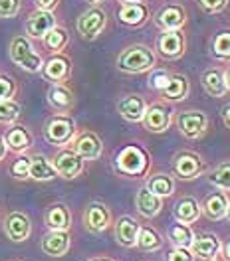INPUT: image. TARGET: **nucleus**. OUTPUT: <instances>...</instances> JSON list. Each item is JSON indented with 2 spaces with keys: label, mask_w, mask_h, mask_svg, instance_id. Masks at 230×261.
<instances>
[{
  "label": "nucleus",
  "mask_w": 230,
  "mask_h": 261,
  "mask_svg": "<svg viewBox=\"0 0 230 261\" xmlns=\"http://www.w3.org/2000/svg\"><path fill=\"white\" fill-rule=\"evenodd\" d=\"M85 2H87V4H91V6H96V4L101 2V0H85Z\"/></svg>",
  "instance_id": "52"
},
{
  "label": "nucleus",
  "mask_w": 230,
  "mask_h": 261,
  "mask_svg": "<svg viewBox=\"0 0 230 261\" xmlns=\"http://www.w3.org/2000/svg\"><path fill=\"white\" fill-rule=\"evenodd\" d=\"M48 103L60 113H66L74 105V93L62 83H54L48 89Z\"/></svg>",
  "instance_id": "27"
},
{
  "label": "nucleus",
  "mask_w": 230,
  "mask_h": 261,
  "mask_svg": "<svg viewBox=\"0 0 230 261\" xmlns=\"http://www.w3.org/2000/svg\"><path fill=\"white\" fill-rule=\"evenodd\" d=\"M58 2L60 0H36V6H38V10H54L56 6H58Z\"/></svg>",
  "instance_id": "44"
},
{
  "label": "nucleus",
  "mask_w": 230,
  "mask_h": 261,
  "mask_svg": "<svg viewBox=\"0 0 230 261\" xmlns=\"http://www.w3.org/2000/svg\"><path fill=\"white\" fill-rule=\"evenodd\" d=\"M224 83H226V89L230 91V65L226 67V71H224Z\"/></svg>",
  "instance_id": "48"
},
{
  "label": "nucleus",
  "mask_w": 230,
  "mask_h": 261,
  "mask_svg": "<svg viewBox=\"0 0 230 261\" xmlns=\"http://www.w3.org/2000/svg\"><path fill=\"white\" fill-rule=\"evenodd\" d=\"M4 231L12 242H26L32 233V224L30 218L24 212H10L4 220Z\"/></svg>",
  "instance_id": "13"
},
{
  "label": "nucleus",
  "mask_w": 230,
  "mask_h": 261,
  "mask_svg": "<svg viewBox=\"0 0 230 261\" xmlns=\"http://www.w3.org/2000/svg\"><path fill=\"white\" fill-rule=\"evenodd\" d=\"M56 26V18L50 10H38L26 20V34L30 38H44Z\"/></svg>",
  "instance_id": "21"
},
{
  "label": "nucleus",
  "mask_w": 230,
  "mask_h": 261,
  "mask_svg": "<svg viewBox=\"0 0 230 261\" xmlns=\"http://www.w3.org/2000/svg\"><path fill=\"white\" fill-rule=\"evenodd\" d=\"M72 145H74L72 148L82 156L83 161H96L103 152V143L94 130H82L80 135L74 137Z\"/></svg>",
  "instance_id": "12"
},
{
  "label": "nucleus",
  "mask_w": 230,
  "mask_h": 261,
  "mask_svg": "<svg viewBox=\"0 0 230 261\" xmlns=\"http://www.w3.org/2000/svg\"><path fill=\"white\" fill-rule=\"evenodd\" d=\"M6 150H8V147H6V143H4V139L0 137V161L6 156Z\"/></svg>",
  "instance_id": "47"
},
{
  "label": "nucleus",
  "mask_w": 230,
  "mask_h": 261,
  "mask_svg": "<svg viewBox=\"0 0 230 261\" xmlns=\"http://www.w3.org/2000/svg\"><path fill=\"white\" fill-rule=\"evenodd\" d=\"M222 244L214 233H200L195 236V242L191 245L193 255L200 261H216V257L220 255Z\"/></svg>",
  "instance_id": "14"
},
{
  "label": "nucleus",
  "mask_w": 230,
  "mask_h": 261,
  "mask_svg": "<svg viewBox=\"0 0 230 261\" xmlns=\"http://www.w3.org/2000/svg\"><path fill=\"white\" fill-rule=\"evenodd\" d=\"M224 218L230 222V198H228V206H226V216H224Z\"/></svg>",
  "instance_id": "51"
},
{
  "label": "nucleus",
  "mask_w": 230,
  "mask_h": 261,
  "mask_svg": "<svg viewBox=\"0 0 230 261\" xmlns=\"http://www.w3.org/2000/svg\"><path fill=\"white\" fill-rule=\"evenodd\" d=\"M20 12V0H0V18H12Z\"/></svg>",
  "instance_id": "41"
},
{
  "label": "nucleus",
  "mask_w": 230,
  "mask_h": 261,
  "mask_svg": "<svg viewBox=\"0 0 230 261\" xmlns=\"http://www.w3.org/2000/svg\"><path fill=\"white\" fill-rule=\"evenodd\" d=\"M167 236H169V242L175 245V247L191 249V245L195 242V231L191 229L189 224H181V222L171 224L169 229H167Z\"/></svg>",
  "instance_id": "29"
},
{
  "label": "nucleus",
  "mask_w": 230,
  "mask_h": 261,
  "mask_svg": "<svg viewBox=\"0 0 230 261\" xmlns=\"http://www.w3.org/2000/svg\"><path fill=\"white\" fill-rule=\"evenodd\" d=\"M228 0H198V6L209 12V14H216V12H222L226 8Z\"/></svg>",
  "instance_id": "42"
},
{
  "label": "nucleus",
  "mask_w": 230,
  "mask_h": 261,
  "mask_svg": "<svg viewBox=\"0 0 230 261\" xmlns=\"http://www.w3.org/2000/svg\"><path fill=\"white\" fill-rule=\"evenodd\" d=\"M147 188L153 194L159 196V198H169V196L175 192V178L169 176V174H165V172L153 174L147 180Z\"/></svg>",
  "instance_id": "33"
},
{
  "label": "nucleus",
  "mask_w": 230,
  "mask_h": 261,
  "mask_svg": "<svg viewBox=\"0 0 230 261\" xmlns=\"http://www.w3.org/2000/svg\"><path fill=\"white\" fill-rule=\"evenodd\" d=\"M200 214H202V208H200L197 198H193V196H182L173 206V216L181 224H189V226L195 224L200 218Z\"/></svg>",
  "instance_id": "19"
},
{
  "label": "nucleus",
  "mask_w": 230,
  "mask_h": 261,
  "mask_svg": "<svg viewBox=\"0 0 230 261\" xmlns=\"http://www.w3.org/2000/svg\"><path fill=\"white\" fill-rule=\"evenodd\" d=\"M187 48V40L181 30H163L157 38V51L165 60H179Z\"/></svg>",
  "instance_id": "8"
},
{
  "label": "nucleus",
  "mask_w": 230,
  "mask_h": 261,
  "mask_svg": "<svg viewBox=\"0 0 230 261\" xmlns=\"http://www.w3.org/2000/svg\"><path fill=\"white\" fill-rule=\"evenodd\" d=\"M171 119H173V111L169 105L165 103H153L145 109V115L141 119L143 127L149 133H165L171 125Z\"/></svg>",
  "instance_id": "10"
},
{
  "label": "nucleus",
  "mask_w": 230,
  "mask_h": 261,
  "mask_svg": "<svg viewBox=\"0 0 230 261\" xmlns=\"http://www.w3.org/2000/svg\"><path fill=\"white\" fill-rule=\"evenodd\" d=\"M10 174L18 180L30 178V159L28 156H18L16 161L10 164Z\"/></svg>",
  "instance_id": "38"
},
{
  "label": "nucleus",
  "mask_w": 230,
  "mask_h": 261,
  "mask_svg": "<svg viewBox=\"0 0 230 261\" xmlns=\"http://www.w3.org/2000/svg\"><path fill=\"white\" fill-rule=\"evenodd\" d=\"M145 109H147V103L141 95H125L117 101V113L121 115L125 121L129 123H139L145 115Z\"/></svg>",
  "instance_id": "18"
},
{
  "label": "nucleus",
  "mask_w": 230,
  "mask_h": 261,
  "mask_svg": "<svg viewBox=\"0 0 230 261\" xmlns=\"http://www.w3.org/2000/svg\"><path fill=\"white\" fill-rule=\"evenodd\" d=\"M226 206H228V194L226 192H213L204 198V204L200 208L209 220L218 222L226 216Z\"/></svg>",
  "instance_id": "25"
},
{
  "label": "nucleus",
  "mask_w": 230,
  "mask_h": 261,
  "mask_svg": "<svg viewBox=\"0 0 230 261\" xmlns=\"http://www.w3.org/2000/svg\"><path fill=\"white\" fill-rule=\"evenodd\" d=\"M83 226L91 233H101L111 226V212L103 202H91L83 212Z\"/></svg>",
  "instance_id": "11"
},
{
  "label": "nucleus",
  "mask_w": 230,
  "mask_h": 261,
  "mask_svg": "<svg viewBox=\"0 0 230 261\" xmlns=\"http://www.w3.org/2000/svg\"><path fill=\"white\" fill-rule=\"evenodd\" d=\"M200 83H202V89L211 95V97H224L228 93L226 89V83H224V71L218 69V67H211L202 73L200 77Z\"/></svg>",
  "instance_id": "23"
},
{
  "label": "nucleus",
  "mask_w": 230,
  "mask_h": 261,
  "mask_svg": "<svg viewBox=\"0 0 230 261\" xmlns=\"http://www.w3.org/2000/svg\"><path fill=\"white\" fill-rule=\"evenodd\" d=\"M169 77L171 75L167 71H153L151 77H149V87L155 89V91H163L167 87V83H169Z\"/></svg>",
  "instance_id": "40"
},
{
  "label": "nucleus",
  "mask_w": 230,
  "mask_h": 261,
  "mask_svg": "<svg viewBox=\"0 0 230 261\" xmlns=\"http://www.w3.org/2000/svg\"><path fill=\"white\" fill-rule=\"evenodd\" d=\"M105 24H107V14H105V10L94 6V8L85 10L82 16L78 18L76 28H78V32H80V36H82L83 40H96L99 34L103 32Z\"/></svg>",
  "instance_id": "7"
},
{
  "label": "nucleus",
  "mask_w": 230,
  "mask_h": 261,
  "mask_svg": "<svg viewBox=\"0 0 230 261\" xmlns=\"http://www.w3.org/2000/svg\"><path fill=\"white\" fill-rule=\"evenodd\" d=\"M44 46L50 49V51H54V54H60L62 49L67 46V42H70V36L64 28H60V26H54L52 30H50L44 38Z\"/></svg>",
  "instance_id": "34"
},
{
  "label": "nucleus",
  "mask_w": 230,
  "mask_h": 261,
  "mask_svg": "<svg viewBox=\"0 0 230 261\" xmlns=\"http://www.w3.org/2000/svg\"><path fill=\"white\" fill-rule=\"evenodd\" d=\"M220 117H222V123H224V125L230 129V103H228V105H224V107L220 109Z\"/></svg>",
  "instance_id": "45"
},
{
  "label": "nucleus",
  "mask_w": 230,
  "mask_h": 261,
  "mask_svg": "<svg viewBox=\"0 0 230 261\" xmlns=\"http://www.w3.org/2000/svg\"><path fill=\"white\" fill-rule=\"evenodd\" d=\"M137 233H139V224L131 216H121L115 224V240L123 247H135L137 245Z\"/></svg>",
  "instance_id": "20"
},
{
  "label": "nucleus",
  "mask_w": 230,
  "mask_h": 261,
  "mask_svg": "<svg viewBox=\"0 0 230 261\" xmlns=\"http://www.w3.org/2000/svg\"><path fill=\"white\" fill-rule=\"evenodd\" d=\"M211 54L216 60L230 62V30H222L213 38L211 44Z\"/></svg>",
  "instance_id": "35"
},
{
  "label": "nucleus",
  "mask_w": 230,
  "mask_h": 261,
  "mask_svg": "<svg viewBox=\"0 0 230 261\" xmlns=\"http://www.w3.org/2000/svg\"><path fill=\"white\" fill-rule=\"evenodd\" d=\"M185 22H187V10L181 4H167L155 16V24L161 30H181Z\"/></svg>",
  "instance_id": "17"
},
{
  "label": "nucleus",
  "mask_w": 230,
  "mask_h": 261,
  "mask_svg": "<svg viewBox=\"0 0 230 261\" xmlns=\"http://www.w3.org/2000/svg\"><path fill=\"white\" fill-rule=\"evenodd\" d=\"M8 51H10V60L16 65H20L22 69H26V71H30V73L42 71L44 62H42V58L34 51L32 44L28 42V38H24V36L12 38Z\"/></svg>",
  "instance_id": "3"
},
{
  "label": "nucleus",
  "mask_w": 230,
  "mask_h": 261,
  "mask_svg": "<svg viewBox=\"0 0 230 261\" xmlns=\"http://www.w3.org/2000/svg\"><path fill=\"white\" fill-rule=\"evenodd\" d=\"M44 222L50 229H58V231H66L72 226V214L66 204H52L46 214H44Z\"/></svg>",
  "instance_id": "24"
},
{
  "label": "nucleus",
  "mask_w": 230,
  "mask_h": 261,
  "mask_svg": "<svg viewBox=\"0 0 230 261\" xmlns=\"http://www.w3.org/2000/svg\"><path fill=\"white\" fill-rule=\"evenodd\" d=\"M85 261H113V259H109V257H94V259H85Z\"/></svg>",
  "instance_id": "49"
},
{
  "label": "nucleus",
  "mask_w": 230,
  "mask_h": 261,
  "mask_svg": "<svg viewBox=\"0 0 230 261\" xmlns=\"http://www.w3.org/2000/svg\"><path fill=\"white\" fill-rule=\"evenodd\" d=\"M157 64L153 49L143 44H133L117 56V69L123 73H147Z\"/></svg>",
  "instance_id": "1"
},
{
  "label": "nucleus",
  "mask_w": 230,
  "mask_h": 261,
  "mask_svg": "<svg viewBox=\"0 0 230 261\" xmlns=\"http://www.w3.org/2000/svg\"><path fill=\"white\" fill-rule=\"evenodd\" d=\"M204 172V161L197 152L181 150L173 156V174L179 180H193Z\"/></svg>",
  "instance_id": "5"
},
{
  "label": "nucleus",
  "mask_w": 230,
  "mask_h": 261,
  "mask_svg": "<svg viewBox=\"0 0 230 261\" xmlns=\"http://www.w3.org/2000/svg\"><path fill=\"white\" fill-rule=\"evenodd\" d=\"M135 206H137V212L143 218H155L163 208V198L153 194L147 186H143V188H139V192L135 196Z\"/></svg>",
  "instance_id": "22"
},
{
  "label": "nucleus",
  "mask_w": 230,
  "mask_h": 261,
  "mask_svg": "<svg viewBox=\"0 0 230 261\" xmlns=\"http://www.w3.org/2000/svg\"><path fill=\"white\" fill-rule=\"evenodd\" d=\"M70 245H72V238H70V231H58V229H50L48 233L42 238L40 247L42 251L50 255V257H62L70 251Z\"/></svg>",
  "instance_id": "15"
},
{
  "label": "nucleus",
  "mask_w": 230,
  "mask_h": 261,
  "mask_svg": "<svg viewBox=\"0 0 230 261\" xmlns=\"http://www.w3.org/2000/svg\"><path fill=\"white\" fill-rule=\"evenodd\" d=\"M6 147L14 152H26L28 148L32 147V135L30 130L22 125H14L12 129H8L6 137H4Z\"/></svg>",
  "instance_id": "26"
},
{
  "label": "nucleus",
  "mask_w": 230,
  "mask_h": 261,
  "mask_svg": "<svg viewBox=\"0 0 230 261\" xmlns=\"http://www.w3.org/2000/svg\"><path fill=\"white\" fill-rule=\"evenodd\" d=\"M177 129L185 139H191V141L200 139L209 129V117H206V113L195 111V109L182 111L177 117Z\"/></svg>",
  "instance_id": "6"
},
{
  "label": "nucleus",
  "mask_w": 230,
  "mask_h": 261,
  "mask_svg": "<svg viewBox=\"0 0 230 261\" xmlns=\"http://www.w3.org/2000/svg\"><path fill=\"white\" fill-rule=\"evenodd\" d=\"M56 168L50 163L44 154H34L30 159V178L38 180V182H46V180L56 178Z\"/></svg>",
  "instance_id": "31"
},
{
  "label": "nucleus",
  "mask_w": 230,
  "mask_h": 261,
  "mask_svg": "<svg viewBox=\"0 0 230 261\" xmlns=\"http://www.w3.org/2000/svg\"><path fill=\"white\" fill-rule=\"evenodd\" d=\"M44 137L50 145L54 147H66L76 137V123L67 115H54L50 117L46 127H44Z\"/></svg>",
  "instance_id": "4"
},
{
  "label": "nucleus",
  "mask_w": 230,
  "mask_h": 261,
  "mask_svg": "<svg viewBox=\"0 0 230 261\" xmlns=\"http://www.w3.org/2000/svg\"><path fill=\"white\" fill-rule=\"evenodd\" d=\"M149 154L137 145H127L125 148L119 150L117 159H115V168L119 174L123 176H131V178H139L145 176L149 170Z\"/></svg>",
  "instance_id": "2"
},
{
  "label": "nucleus",
  "mask_w": 230,
  "mask_h": 261,
  "mask_svg": "<svg viewBox=\"0 0 230 261\" xmlns=\"http://www.w3.org/2000/svg\"><path fill=\"white\" fill-rule=\"evenodd\" d=\"M149 16V10L145 4L137 2V4H123V8L119 10V22L125 26H141L145 24Z\"/></svg>",
  "instance_id": "30"
},
{
  "label": "nucleus",
  "mask_w": 230,
  "mask_h": 261,
  "mask_svg": "<svg viewBox=\"0 0 230 261\" xmlns=\"http://www.w3.org/2000/svg\"><path fill=\"white\" fill-rule=\"evenodd\" d=\"M54 168L60 176L72 180L78 178L83 172V159L74 150V148H62L58 150V154L54 156Z\"/></svg>",
  "instance_id": "9"
},
{
  "label": "nucleus",
  "mask_w": 230,
  "mask_h": 261,
  "mask_svg": "<svg viewBox=\"0 0 230 261\" xmlns=\"http://www.w3.org/2000/svg\"><path fill=\"white\" fill-rule=\"evenodd\" d=\"M42 73L44 77L52 83H64L72 73V62L64 54H54L48 58V62L42 65Z\"/></svg>",
  "instance_id": "16"
},
{
  "label": "nucleus",
  "mask_w": 230,
  "mask_h": 261,
  "mask_svg": "<svg viewBox=\"0 0 230 261\" xmlns=\"http://www.w3.org/2000/svg\"><path fill=\"white\" fill-rule=\"evenodd\" d=\"M20 117V105L14 99H4L0 101V123L2 125H12Z\"/></svg>",
  "instance_id": "37"
},
{
  "label": "nucleus",
  "mask_w": 230,
  "mask_h": 261,
  "mask_svg": "<svg viewBox=\"0 0 230 261\" xmlns=\"http://www.w3.org/2000/svg\"><path fill=\"white\" fill-rule=\"evenodd\" d=\"M119 2H123V4H137V2H141V0H119Z\"/></svg>",
  "instance_id": "50"
},
{
  "label": "nucleus",
  "mask_w": 230,
  "mask_h": 261,
  "mask_svg": "<svg viewBox=\"0 0 230 261\" xmlns=\"http://www.w3.org/2000/svg\"><path fill=\"white\" fill-rule=\"evenodd\" d=\"M167 261H195V255L191 249L185 247H173L167 255Z\"/></svg>",
  "instance_id": "43"
},
{
  "label": "nucleus",
  "mask_w": 230,
  "mask_h": 261,
  "mask_svg": "<svg viewBox=\"0 0 230 261\" xmlns=\"http://www.w3.org/2000/svg\"><path fill=\"white\" fill-rule=\"evenodd\" d=\"M137 247L143 251H157L163 247V238L161 233L151 226H139L137 233Z\"/></svg>",
  "instance_id": "32"
},
{
  "label": "nucleus",
  "mask_w": 230,
  "mask_h": 261,
  "mask_svg": "<svg viewBox=\"0 0 230 261\" xmlns=\"http://www.w3.org/2000/svg\"><path fill=\"white\" fill-rule=\"evenodd\" d=\"M16 89H18L16 82H14L10 75L0 73V101H4V99H12L14 95H16Z\"/></svg>",
  "instance_id": "39"
},
{
  "label": "nucleus",
  "mask_w": 230,
  "mask_h": 261,
  "mask_svg": "<svg viewBox=\"0 0 230 261\" xmlns=\"http://www.w3.org/2000/svg\"><path fill=\"white\" fill-rule=\"evenodd\" d=\"M220 251H222V257H224V261H230V240L222 245V249H220Z\"/></svg>",
  "instance_id": "46"
},
{
  "label": "nucleus",
  "mask_w": 230,
  "mask_h": 261,
  "mask_svg": "<svg viewBox=\"0 0 230 261\" xmlns=\"http://www.w3.org/2000/svg\"><path fill=\"white\" fill-rule=\"evenodd\" d=\"M209 180H211V184H214L220 190H230V161L218 164L209 174Z\"/></svg>",
  "instance_id": "36"
},
{
  "label": "nucleus",
  "mask_w": 230,
  "mask_h": 261,
  "mask_svg": "<svg viewBox=\"0 0 230 261\" xmlns=\"http://www.w3.org/2000/svg\"><path fill=\"white\" fill-rule=\"evenodd\" d=\"M189 91H191V83L187 80V75L175 73V75L169 77V83H167V87H165L161 93L169 101H182V99H187Z\"/></svg>",
  "instance_id": "28"
}]
</instances>
